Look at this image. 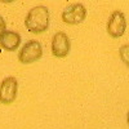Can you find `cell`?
<instances>
[{
  "label": "cell",
  "instance_id": "obj_1",
  "mask_svg": "<svg viewBox=\"0 0 129 129\" xmlns=\"http://www.w3.org/2000/svg\"><path fill=\"white\" fill-rule=\"evenodd\" d=\"M49 9L45 5H36L28 10V13L25 18V26L31 34H43L49 27Z\"/></svg>",
  "mask_w": 129,
  "mask_h": 129
},
{
  "label": "cell",
  "instance_id": "obj_2",
  "mask_svg": "<svg viewBox=\"0 0 129 129\" xmlns=\"http://www.w3.org/2000/svg\"><path fill=\"white\" fill-rule=\"evenodd\" d=\"M43 57V47L38 40H28L19 49L18 61L23 64H30L39 61Z\"/></svg>",
  "mask_w": 129,
  "mask_h": 129
},
{
  "label": "cell",
  "instance_id": "obj_3",
  "mask_svg": "<svg viewBox=\"0 0 129 129\" xmlns=\"http://www.w3.org/2000/svg\"><path fill=\"white\" fill-rule=\"evenodd\" d=\"M18 80L14 76L4 78L0 83V102L3 105H10L17 98Z\"/></svg>",
  "mask_w": 129,
  "mask_h": 129
},
{
  "label": "cell",
  "instance_id": "obj_4",
  "mask_svg": "<svg viewBox=\"0 0 129 129\" xmlns=\"http://www.w3.org/2000/svg\"><path fill=\"white\" fill-rule=\"evenodd\" d=\"M62 21L67 25H79L87 17V8L80 3L70 4L63 9Z\"/></svg>",
  "mask_w": 129,
  "mask_h": 129
},
{
  "label": "cell",
  "instance_id": "obj_5",
  "mask_svg": "<svg viewBox=\"0 0 129 129\" xmlns=\"http://www.w3.org/2000/svg\"><path fill=\"white\" fill-rule=\"evenodd\" d=\"M125 30H126L125 14L120 10L112 12L109 18V22H107V34L114 39H117L124 35Z\"/></svg>",
  "mask_w": 129,
  "mask_h": 129
},
{
  "label": "cell",
  "instance_id": "obj_6",
  "mask_svg": "<svg viewBox=\"0 0 129 129\" xmlns=\"http://www.w3.org/2000/svg\"><path fill=\"white\" fill-rule=\"evenodd\" d=\"M50 49H52V54L57 58L67 57V54L70 53V49H71V41L66 32H63V31L56 32L52 39Z\"/></svg>",
  "mask_w": 129,
  "mask_h": 129
},
{
  "label": "cell",
  "instance_id": "obj_7",
  "mask_svg": "<svg viewBox=\"0 0 129 129\" xmlns=\"http://www.w3.org/2000/svg\"><path fill=\"white\" fill-rule=\"evenodd\" d=\"M21 45V35L16 31L7 30L4 34L0 36V47L4 50L14 52Z\"/></svg>",
  "mask_w": 129,
  "mask_h": 129
},
{
  "label": "cell",
  "instance_id": "obj_8",
  "mask_svg": "<svg viewBox=\"0 0 129 129\" xmlns=\"http://www.w3.org/2000/svg\"><path fill=\"white\" fill-rule=\"evenodd\" d=\"M119 56H120V59L126 64V67H129V44H124L120 47Z\"/></svg>",
  "mask_w": 129,
  "mask_h": 129
},
{
  "label": "cell",
  "instance_id": "obj_9",
  "mask_svg": "<svg viewBox=\"0 0 129 129\" xmlns=\"http://www.w3.org/2000/svg\"><path fill=\"white\" fill-rule=\"evenodd\" d=\"M7 31V23H5V19L0 16V36H2L4 32Z\"/></svg>",
  "mask_w": 129,
  "mask_h": 129
},
{
  "label": "cell",
  "instance_id": "obj_10",
  "mask_svg": "<svg viewBox=\"0 0 129 129\" xmlns=\"http://www.w3.org/2000/svg\"><path fill=\"white\" fill-rule=\"evenodd\" d=\"M2 3H4V4H9V3H13L14 0H0Z\"/></svg>",
  "mask_w": 129,
  "mask_h": 129
},
{
  "label": "cell",
  "instance_id": "obj_11",
  "mask_svg": "<svg viewBox=\"0 0 129 129\" xmlns=\"http://www.w3.org/2000/svg\"><path fill=\"white\" fill-rule=\"evenodd\" d=\"M126 123H128V125H129V112H128V115H126Z\"/></svg>",
  "mask_w": 129,
  "mask_h": 129
}]
</instances>
